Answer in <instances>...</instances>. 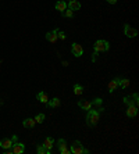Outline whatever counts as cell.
I'll list each match as a JSON object with an SVG mask.
<instances>
[{
	"label": "cell",
	"instance_id": "6da1fadb",
	"mask_svg": "<svg viewBox=\"0 0 139 154\" xmlns=\"http://www.w3.org/2000/svg\"><path fill=\"white\" fill-rule=\"evenodd\" d=\"M100 119V111L99 110H93L90 108L88 110V114H86V124H88L90 128H93L97 125V122Z\"/></svg>",
	"mask_w": 139,
	"mask_h": 154
},
{
	"label": "cell",
	"instance_id": "d6986e66",
	"mask_svg": "<svg viewBox=\"0 0 139 154\" xmlns=\"http://www.w3.org/2000/svg\"><path fill=\"white\" fill-rule=\"evenodd\" d=\"M128 86H129V79L122 78V77L118 78V88H121V89H126Z\"/></svg>",
	"mask_w": 139,
	"mask_h": 154
},
{
	"label": "cell",
	"instance_id": "277c9868",
	"mask_svg": "<svg viewBox=\"0 0 139 154\" xmlns=\"http://www.w3.org/2000/svg\"><path fill=\"white\" fill-rule=\"evenodd\" d=\"M57 147H58V153L60 154H70V148L67 147V142L63 137H60L57 140Z\"/></svg>",
	"mask_w": 139,
	"mask_h": 154
},
{
	"label": "cell",
	"instance_id": "7c38bea8",
	"mask_svg": "<svg viewBox=\"0 0 139 154\" xmlns=\"http://www.w3.org/2000/svg\"><path fill=\"white\" fill-rule=\"evenodd\" d=\"M60 104H61V102H60V99L58 97H53V99H49V102L46 103V106L49 107V108H57V107H60Z\"/></svg>",
	"mask_w": 139,
	"mask_h": 154
},
{
	"label": "cell",
	"instance_id": "f1b7e54d",
	"mask_svg": "<svg viewBox=\"0 0 139 154\" xmlns=\"http://www.w3.org/2000/svg\"><path fill=\"white\" fill-rule=\"evenodd\" d=\"M11 140H13V143H14V142H18V137H17V135L11 136Z\"/></svg>",
	"mask_w": 139,
	"mask_h": 154
},
{
	"label": "cell",
	"instance_id": "e0dca14e",
	"mask_svg": "<svg viewBox=\"0 0 139 154\" xmlns=\"http://www.w3.org/2000/svg\"><path fill=\"white\" fill-rule=\"evenodd\" d=\"M36 99H38V102H40L42 104H46V103L49 102V96H47L46 92H39L38 95H36Z\"/></svg>",
	"mask_w": 139,
	"mask_h": 154
},
{
	"label": "cell",
	"instance_id": "4fadbf2b",
	"mask_svg": "<svg viewBox=\"0 0 139 154\" xmlns=\"http://www.w3.org/2000/svg\"><path fill=\"white\" fill-rule=\"evenodd\" d=\"M138 114V106H128L126 108V117L128 118H135Z\"/></svg>",
	"mask_w": 139,
	"mask_h": 154
},
{
	"label": "cell",
	"instance_id": "9c48e42d",
	"mask_svg": "<svg viewBox=\"0 0 139 154\" xmlns=\"http://www.w3.org/2000/svg\"><path fill=\"white\" fill-rule=\"evenodd\" d=\"M57 32H58V28L53 29V31H49V32L46 33V39H47V42H50V43H56V42H57Z\"/></svg>",
	"mask_w": 139,
	"mask_h": 154
},
{
	"label": "cell",
	"instance_id": "484cf974",
	"mask_svg": "<svg viewBox=\"0 0 139 154\" xmlns=\"http://www.w3.org/2000/svg\"><path fill=\"white\" fill-rule=\"evenodd\" d=\"M36 153H38V154H46V148L43 147V144H38V147H36Z\"/></svg>",
	"mask_w": 139,
	"mask_h": 154
},
{
	"label": "cell",
	"instance_id": "603a6c76",
	"mask_svg": "<svg viewBox=\"0 0 139 154\" xmlns=\"http://www.w3.org/2000/svg\"><path fill=\"white\" fill-rule=\"evenodd\" d=\"M101 104H103V99H100V97H96L92 102V106H96V107H100Z\"/></svg>",
	"mask_w": 139,
	"mask_h": 154
},
{
	"label": "cell",
	"instance_id": "3957f363",
	"mask_svg": "<svg viewBox=\"0 0 139 154\" xmlns=\"http://www.w3.org/2000/svg\"><path fill=\"white\" fill-rule=\"evenodd\" d=\"M110 50V43L104 39H97L93 45V51L100 53V51H108Z\"/></svg>",
	"mask_w": 139,
	"mask_h": 154
},
{
	"label": "cell",
	"instance_id": "7402d4cb",
	"mask_svg": "<svg viewBox=\"0 0 139 154\" xmlns=\"http://www.w3.org/2000/svg\"><path fill=\"white\" fill-rule=\"evenodd\" d=\"M61 15L65 17V18H72V17H74V11L70 10V8H67V10H64L63 13H61Z\"/></svg>",
	"mask_w": 139,
	"mask_h": 154
},
{
	"label": "cell",
	"instance_id": "4316f807",
	"mask_svg": "<svg viewBox=\"0 0 139 154\" xmlns=\"http://www.w3.org/2000/svg\"><path fill=\"white\" fill-rule=\"evenodd\" d=\"M97 54H99V53L93 51V54H92V63H95V61H96V57H97Z\"/></svg>",
	"mask_w": 139,
	"mask_h": 154
},
{
	"label": "cell",
	"instance_id": "d4e9b609",
	"mask_svg": "<svg viewBox=\"0 0 139 154\" xmlns=\"http://www.w3.org/2000/svg\"><path fill=\"white\" fill-rule=\"evenodd\" d=\"M57 39H60V40H65V39H67V35H65V32L58 29V32H57Z\"/></svg>",
	"mask_w": 139,
	"mask_h": 154
},
{
	"label": "cell",
	"instance_id": "5b68a950",
	"mask_svg": "<svg viewBox=\"0 0 139 154\" xmlns=\"http://www.w3.org/2000/svg\"><path fill=\"white\" fill-rule=\"evenodd\" d=\"M71 53L75 57H82L83 56V47L79 43H72L71 45Z\"/></svg>",
	"mask_w": 139,
	"mask_h": 154
},
{
	"label": "cell",
	"instance_id": "83f0119b",
	"mask_svg": "<svg viewBox=\"0 0 139 154\" xmlns=\"http://www.w3.org/2000/svg\"><path fill=\"white\" fill-rule=\"evenodd\" d=\"M106 1H107L108 4H115L117 3V0H106Z\"/></svg>",
	"mask_w": 139,
	"mask_h": 154
},
{
	"label": "cell",
	"instance_id": "7a4b0ae2",
	"mask_svg": "<svg viewBox=\"0 0 139 154\" xmlns=\"http://www.w3.org/2000/svg\"><path fill=\"white\" fill-rule=\"evenodd\" d=\"M70 153L71 154H88L89 150L83 147V144L79 140H74V143L70 147Z\"/></svg>",
	"mask_w": 139,
	"mask_h": 154
},
{
	"label": "cell",
	"instance_id": "f546056e",
	"mask_svg": "<svg viewBox=\"0 0 139 154\" xmlns=\"http://www.w3.org/2000/svg\"><path fill=\"white\" fill-rule=\"evenodd\" d=\"M0 103H1V100H0Z\"/></svg>",
	"mask_w": 139,
	"mask_h": 154
},
{
	"label": "cell",
	"instance_id": "52a82bcc",
	"mask_svg": "<svg viewBox=\"0 0 139 154\" xmlns=\"http://www.w3.org/2000/svg\"><path fill=\"white\" fill-rule=\"evenodd\" d=\"M124 33H125L126 38H136L138 36V31L135 28H132L131 25H128V24L124 25Z\"/></svg>",
	"mask_w": 139,
	"mask_h": 154
},
{
	"label": "cell",
	"instance_id": "30bf717a",
	"mask_svg": "<svg viewBox=\"0 0 139 154\" xmlns=\"http://www.w3.org/2000/svg\"><path fill=\"white\" fill-rule=\"evenodd\" d=\"M118 78L120 77H115L114 79H111L107 85V89H108V93H113L115 89H118Z\"/></svg>",
	"mask_w": 139,
	"mask_h": 154
},
{
	"label": "cell",
	"instance_id": "5bb4252c",
	"mask_svg": "<svg viewBox=\"0 0 139 154\" xmlns=\"http://www.w3.org/2000/svg\"><path fill=\"white\" fill-rule=\"evenodd\" d=\"M13 146V140H11V137H4V139H1L0 140V147L3 148H11Z\"/></svg>",
	"mask_w": 139,
	"mask_h": 154
},
{
	"label": "cell",
	"instance_id": "44dd1931",
	"mask_svg": "<svg viewBox=\"0 0 139 154\" xmlns=\"http://www.w3.org/2000/svg\"><path fill=\"white\" fill-rule=\"evenodd\" d=\"M122 102L125 103L126 106H138V104H136V103L133 102V99L131 96H125L124 97V99H122Z\"/></svg>",
	"mask_w": 139,
	"mask_h": 154
},
{
	"label": "cell",
	"instance_id": "ac0fdd59",
	"mask_svg": "<svg viewBox=\"0 0 139 154\" xmlns=\"http://www.w3.org/2000/svg\"><path fill=\"white\" fill-rule=\"evenodd\" d=\"M54 7H56L57 11H61V13H63L64 10H67V1H64V0H58V1H56Z\"/></svg>",
	"mask_w": 139,
	"mask_h": 154
},
{
	"label": "cell",
	"instance_id": "8fae6325",
	"mask_svg": "<svg viewBox=\"0 0 139 154\" xmlns=\"http://www.w3.org/2000/svg\"><path fill=\"white\" fill-rule=\"evenodd\" d=\"M67 8L72 10V11H76V10H79V8H81V3H79L78 0H68V3H67Z\"/></svg>",
	"mask_w": 139,
	"mask_h": 154
},
{
	"label": "cell",
	"instance_id": "8992f818",
	"mask_svg": "<svg viewBox=\"0 0 139 154\" xmlns=\"http://www.w3.org/2000/svg\"><path fill=\"white\" fill-rule=\"evenodd\" d=\"M11 151H13V154H22L25 151V144L19 143V142H14L13 146H11Z\"/></svg>",
	"mask_w": 139,
	"mask_h": 154
},
{
	"label": "cell",
	"instance_id": "9a60e30c",
	"mask_svg": "<svg viewBox=\"0 0 139 154\" xmlns=\"http://www.w3.org/2000/svg\"><path fill=\"white\" fill-rule=\"evenodd\" d=\"M78 107L85 110V111H88V110L92 108V102H88V100H79V102H78Z\"/></svg>",
	"mask_w": 139,
	"mask_h": 154
},
{
	"label": "cell",
	"instance_id": "cb8c5ba5",
	"mask_svg": "<svg viewBox=\"0 0 139 154\" xmlns=\"http://www.w3.org/2000/svg\"><path fill=\"white\" fill-rule=\"evenodd\" d=\"M44 118H46V117H44V114H42V113H40V114H38V115L35 117V122H36V124H42V122L44 121Z\"/></svg>",
	"mask_w": 139,
	"mask_h": 154
},
{
	"label": "cell",
	"instance_id": "ba28073f",
	"mask_svg": "<svg viewBox=\"0 0 139 154\" xmlns=\"http://www.w3.org/2000/svg\"><path fill=\"white\" fill-rule=\"evenodd\" d=\"M53 144H54V139L47 136L43 142V147L46 148V154H50L51 153V148H53Z\"/></svg>",
	"mask_w": 139,
	"mask_h": 154
},
{
	"label": "cell",
	"instance_id": "ffe728a7",
	"mask_svg": "<svg viewBox=\"0 0 139 154\" xmlns=\"http://www.w3.org/2000/svg\"><path fill=\"white\" fill-rule=\"evenodd\" d=\"M83 89H85V88H83L81 84H75V85H74V88H72V90H74V95H75V96H81V95L83 93Z\"/></svg>",
	"mask_w": 139,
	"mask_h": 154
},
{
	"label": "cell",
	"instance_id": "2e32d148",
	"mask_svg": "<svg viewBox=\"0 0 139 154\" xmlns=\"http://www.w3.org/2000/svg\"><path fill=\"white\" fill-rule=\"evenodd\" d=\"M22 125H24V128H26V129H32L36 125L35 118H26V119H24V121H22Z\"/></svg>",
	"mask_w": 139,
	"mask_h": 154
}]
</instances>
